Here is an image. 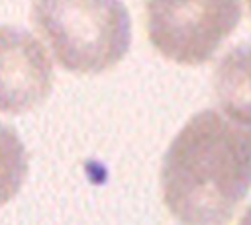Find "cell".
<instances>
[{
  "label": "cell",
  "mask_w": 251,
  "mask_h": 225,
  "mask_svg": "<svg viewBox=\"0 0 251 225\" xmlns=\"http://www.w3.org/2000/svg\"><path fill=\"white\" fill-rule=\"evenodd\" d=\"M31 22L73 72L112 68L127 53L131 22L122 0H33Z\"/></svg>",
  "instance_id": "obj_2"
},
{
  "label": "cell",
  "mask_w": 251,
  "mask_h": 225,
  "mask_svg": "<svg viewBox=\"0 0 251 225\" xmlns=\"http://www.w3.org/2000/svg\"><path fill=\"white\" fill-rule=\"evenodd\" d=\"M237 225H251V205L245 209V213L241 215V219H239Z\"/></svg>",
  "instance_id": "obj_7"
},
{
  "label": "cell",
  "mask_w": 251,
  "mask_h": 225,
  "mask_svg": "<svg viewBox=\"0 0 251 225\" xmlns=\"http://www.w3.org/2000/svg\"><path fill=\"white\" fill-rule=\"evenodd\" d=\"M239 16V0H147V33L167 59L198 65L216 53Z\"/></svg>",
  "instance_id": "obj_3"
},
{
  "label": "cell",
  "mask_w": 251,
  "mask_h": 225,
  "mask_svg": "<svg viewBox=\"0 0 251 225\" xmlns=\"http://www.w3.org/2000/svg\"><path fill=\"white\" fill-rule=\"evenodd\" d=\"M27 176V151L14 127L0 123V205L8 203Z\"/></svg>",
  "instance_id": "obj_6"
},
{
  "label": "cell",
  "mask_w": 251,
  "mask_h": 225,
  "mask_svg": "<svg viewBox=\"0 0 251 225\" xmlns=\"http://www.w3.org/2000/svg\"><path fill=\"white\" fill-rule=\"evenodd\" d=\"M161 188L180 225H226L251 188V125L220 110L192 115L167 149Z\"/></svg>",
  "instance_id": "obj_1"
},
{
  "label": "cell",
  "mask_w": 251,
  "mask_h": 225,
  "mask_svg": "<svg viewBox=\"0 0 251 225\" xmlns=\"http://www.w3.org/2000/svg\"><path fill=\"white\" fill-rule=\"evenodd\" d=\"M247 4H249V8H251V0H247Z\"/></svg>",
  "instance_id": "obj_8"
},
{
  "label": "cell",
  "mask_w": 251,
  "mask_h": 225,
  "mask_svg": "<svg viewBox=\"0 0 251 225\" xmlns=\"http://www.w3.org/2000/svg\"><path fill=\"white\" fill-rule=\"evenodd\" d=\"M214 92L226 115L251 125V41L233 47L218 63Z\"/></svg>",
  "instance_id": "obj_5"
},
{
  "label": "cell",
  "mask_w": 251,
  "mask_h": 225,
  "mask_svg": "<svg viewBox=\"0 0 251 225\" xmlns=\"http://www.w3.org/2000/svg\"><path fill=\"white\" fill-rule=\"evenodd\" d=\"M53 65L35 35L0 25V113H24L51 92Z\"/></svg>",
  "instance_id": "obj_4"
}]
</instances>
